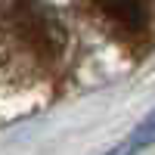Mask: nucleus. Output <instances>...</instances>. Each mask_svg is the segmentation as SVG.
<instances>
[{
  "label": "nucleus",
  "instance_id": "1",
  "mask_svg": "<svg viewBox=\"0 0 155 155\" xmlns=\"http://www.w3.org/2000/svg\"><path fill=\"white\" fill-rule=\"evenodd\" d=\"M90 3L127 37H143L152 25L149 0H90Z\"/></svg>",
  "mask_w": 155,
  "mask_h": 155
},
{
  "label": "nucleus",
  "instance_id": "2",
  "mask_svg": "<svg viewBox=\"0 0 155 155\" xmlns=\"http://www.w3.org/2000/svg\"><path fill=\"white\" fill-rule=\"evenodd\" d=\"M152 146H155V109L121 140V143H115L106 155H143Z\"/></svg>",
  "mask_w": 155,
  "mask_h": 155
}]
</instances>
